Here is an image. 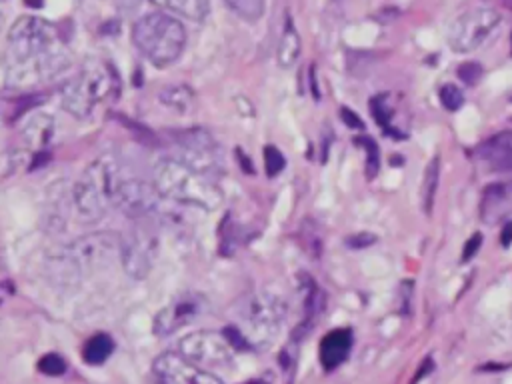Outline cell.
<instances>
[{
  "mask_svg": "<svg viewBox=\"0 0 512 384\" xmlns=\"http://www.w3.org/2000/svg\"><path fill=\"white\" fill-rule=\"evenodd\" d=\"M298 56H300V36L296 32L292 18H286L280 44H278V64L282 68H290L298 60Z\"/></svg>",
  "mask_w": 512,
  "mask_h": 384,
  "instance_id": "cell-20",
  "label": "cell"
},
{
  "mask_svg": "<svg viewBox=\"0 0 512 384\" xmlns=\"http://www.w3.org/2000/svg\"><path fill=\"white\" fill-rule=\"evenodd\" d=\"M158 100L176 112H186L192 106L194 92L186 84H172L158 92Z\"/></svg>",
  "mask_w": 512,
  "mask_h": 384,
  "instance_id": "cell-22",
  "label": "cell"
},
{
  "mask_svg": "<svg viewBox=\"0 0 512 384\" xmlns=\"http://www.w3.org/2000/svg\"><path fill=\"white\" fill-rule=\"evenodd\" d=\"M352 348V332L348 328H336V330H330L320 346H318V358H320V364L326 368V370H334L336 366H340L348 352Z\"/></svg>",
  "mask_w": 512,
  "mask_h": 384,
  "instance_id": "cell-17",
  "label": "cell"
},
{
  "mask_svg": "<svg viewBox=\"0 0 512 384\" xmlns=\"http://www.w3.org/2000/svg\"><path fill=\"white\" fill-rule=\"evenodd\" d=\"M114 350V340L104 334V332H98V334H92L86 342H84V348H82V358L96 366V364H102Z\"/></svg>",
  "mask_w": 512,
  "mask_h": 384,
  "instance_id": "cell-21",
  "label": "cell"
},
{
  "mask_svg": "<svg viewBox=\"0 0 512 384\" xmlns=\"http://www.w3.org/2000/svg\"><path fill=\"white\" fill-rule=\"evenodd\" d=\"M512 214V180H498L484 188L480 198V220L500 224Z\"/></svg>",
  "mask_w": 512,
  "mask_h": 384,
  "instance_id": "cell-15",
  "label": "cell"
},
{
  "mask_svg": "<svg viewBox=\"0 0 512 384\" xmlns=\"http://www.w3.org/2000/svg\"><path fill=\"white\" fill-rule=\"evenodd\" d=\"M374 240H376V236H372V234H356V236H350V238L346 240V244L352 246V248H360V246L372 244Z\"/></svg>",
  "mask_w": 512,
  "mask_h": 384,
  "instance_id": "cell-32",
  "label": "cell"
},
{
  "mask_svg": "<svg viewBox=\"0 0 512 384\" xmlns=\"http://www.w3.org/2000/svg\"><path fill=\"white\" fill-rule=\"evenodd\" d=\"M160 196L162 194L158 192L156 184L140 178H118L112 192V204L128 218H144L158 208Z\"/></svg>",
  "mask_w": 512,
  "mask_h": 384,
  "instance_id": "cell-10",
  "label": "cell"
},
{
  "mask_svg": "<svg viewBox=\"0 0 512 384\" xmlns=\"http://www.w3.org/2000/svg\"><path fill=\"white\" fill-rule=\"evenodd\" d=\"M234 346L224 332L198 330L180 340V354L202 368H220L228 366L232 360Z\"/></svg>",
  "mask_w": 512,
  "mask_h": 384,
  "instance_id": "cell-9",
  "label": "cell"
},
{
  "mask_svg": "<svg viewBox=\"0 0 512 384\" xmlns=\"http://www.w3.org/2000/svg\"><path fill=\"white\" fill-rule=\"evenodd\" d=\"M502 246H510L512 244V222H504V230L500 234Z\"/></svg>",
  "mask_w": 512,
  "mask_h": 384,
  "instance_id": "cell-34",
  "label": "cell"
},
{
  "mask_svg": "<svg viewBox=\"0 0 512 384\" xmlns=\"http://www.w3.org/2000/svg\"><path fill=\"white\" fill-rule=\"evenodd\" d=\"M340 116H342V120H344V124H346V126H350V128H362V120H360L352 110L342 108Z\"/></svg>",
  "mask_w": 512,
  "mask_h": 384,
  "instance_id": "cell-33",
  "label": "cell"
},
{
  "mask_svg": "<svg viewBox=\"0 0 512 384\" xmlns=\"http://www.w3.org/2000/svg\"><path fill=\"white\" fill-rule=\"evenodd\" d=\"M114 94H118V76L114 74V68L92 60L84 64L78 76L64 82L60 100L72 116L84 118L92 112L94 104L104 98H112Z\"/></svg>",
  "mask_w": 512,
  "mask_h": 384,
  "instance_id": "cell-7",
  "label": "cell"
},
{
  "mask_svg": "<svg viewBox=\"0 0 512 384\" xmlns=\"http://www.w3.org/2000/svg\"><path fill=\"white\" fill-rule=\"evenodd\" d=\"M120 258L124 264L126 274L132 278H146L152 270L154 258H156V238L148 228H134L124 240Z\"/></svg>",
  "mask_w": 512,
  "mask_h": 384,
  "instance_id": "cell-12",
  "label": "cell"
},
{
  "mask_svg": "<svg viewBox=\"0 0 512 384\" xmlns=\"http://www.w3.org/2000/svg\"><path fill=\"white\" fill-rule=\"evenodd\" d=\"M54 132V118L42 112H36L28 118L22 128V138L30 146H44Z\"/></svg>",
  "mask_w": 512,
  "mask_h": 384,
  "instance_id": "cell-19",
  "label": "cell"
},
{
  "mask_svg": "<svg viewBox=\"0 0 512 384\" xmlns=\"http://www.w3.org/2000/svg\"><path fill=\"white\" fill-rule=\"evenodd\" d=\"M206 308V300L196 292H186L166 304L154 318V334L156 336H170L182 326L190 324L196 316L202 314Z\"/></svg>",
  "mask_w": 512,
  "mask_h": 384,
  "instance_id": "cell-13",
  "label": "cell"
},
{
  "mask_svg": "<svg viewBox=\"0 0 512 384\" xmlns=\"http://www.w3.org/2000/svg\"><path fill=\"white\" fill-rule=\"evenodd\" d=\"M174 142L182 152L180 160H184L186 164L210 174V170L216 164L218 148H216V142L212 140V136L206 130L188 128V130L176 132Z\"/></svg>",
  "mask_w": 512,
  "mask_h": 384,
  "instance_id": "cell-14",
  "label": "cell"
},
{
  "mask_svg": "<svg viewBox=\"0 0 512 384\" xmlns=\"http://www.w3.org/2000/svg\"><path fill=\"white\" fill-rule=\"evenodd\" d=\"M364 144V150H366V176L368 178H374L380 170V152H378V146L372 138H362L360 140Z\"/></svg>",
  "mask_w": 512,
  "mask_h": 384,
  "instance_id": "cell-28",
  "label": "cell"
},
{
  "mask_svg": "<svg viewBox=\"0 0 512 384\" xmlns=\"http://www.w3.org/2000/svg\"><path fill=\"white\" fill-rule=\"evenodd\" d=\"M370 106H372V112H374L376 122H378L384 130H390V118H392V112H390V108L386 106V98H384V94H378L376 98H372Z\"/></svg>",
  "mask_w": 512,
  "mask_h": 384,
  "instance_id": "cell-29",
  "label": "cell"
},
{
  "mask_svg": "<svg viewBox=\"0 0 512 384\" xmlns=\"http://www.w3.org/2000/svg\"><path fill=\"white\" fill-rule=\"evenodd\" d=\"M56 42L54 24L38 16H20L6 38L4 74L14 70V82L54 76L66 66V58L54 50Z\"/></svg>",
  "mask_w": 512,
  "mask_h": 384,
  "instance_id": "cell-1",
  "label": "cell"
},
{
  "mask_svg": "<svg viewBox=\"0 0 512 384\" xmlns=\"http://www.w3.org/2000/svg\"><path fill=\"white\" fill-rule=\"evenodd\" d=\"M38 370L48 376H60L66 372V360L60 354L50 352L38 360Z\"/></svg>",
  "mask_w": 512,
  "mask_h": 384,
  "instance_id": "cell-27",
  "label": "cell"
},
{
  "mask_svg": "<svg viewBox=\"0 0 512 384\" xmlns=\"http://www.w3.org/2000/svg\"><path fill=\"white\" fill-rule=\"evenodd\" d=\"M226 6L246 22H256L266 10V0H224Z\"/></svg>",
  "mask_w": 512,
  "mask_h": 384,
  "instance_id": "cell-24",
  "label": "cell"
},
{
  "mask_svg": "<svg viewBox=\"0 0 512 384\" xmlns=\"http://www.w3.org/2000/svg\"><path fill=\"white\" fill-rule=\"evenodd\" d=\"M440 102H442V106L446 108V110H450V112H456L462 104H464V94H462V90L456 86V84H444L442 88H440Z\"/></svg>",
  "mask_w": 512,
  "mask_h": 384,
  "instance_id": "cell-25",
  "label": "cell"
},
{
  "mask_svg": "<svg viewBox=\"0 0 512 384\" xmlns=\"http://www.w3.org/2000/svg\"><path fill=\"white\" fill-rule=\"evenodd\" d=\"M458 76L466 82V84H474L478 82V78L482 76V68L478 62H466L458 68Z\"/></svg>",
  "mask_w": 512,
  "mask_h": 384,
  "instance_id": "cell-30",
  "label": "cell"
},
{
  "mask_svg": "<svg viewBox=\"0 0 512 384\" xmlns=\"http://www.w3.org/2000/svg\"><path fill=\"white\" fill-rule=\"evenodd\" d=\"M154 184L158 192L178 204L216 210L222 206V190L210 178L180 158H162L154 166Z\"/></svg>",
  "mask_w": 512,
  "mask_h": 384,
  "instance_id": "cell-2",
  "label": "cell"
},
{
  "mask_svg": "<svg viewBox=\"0 0 512 384\" xmlns=\"http://www.w3.org/2000/svg\"><path fill=\"white\" fill-rule=\"evenodd\" d=\"M438 180H440V158H432L424 170V180H422V208L426 212L432 210L434 196L438 190Z\"/></svg>",
  "mask_w": 512,
  "mask_h": 384,
  "instance_id": "cell-23",
  "label": "cell"
},
{
  "mask_svg": "<svg viewBox=\"0 0 512 384\" xmlns=\"http://www.w3.org/2000/svg\"><path fill=\"white\" fill-rule=\"evenodd\" d=\"M480 244H482V234H480V232H476L474 236H470V238L466 240V244H464V250H462V262H468V260L478 252Z\"/></svg>",
  "mask_w": 512,
  "mask_h": 384,
  "instance_id": "cell-31",
  "label": "cell"
},
{
  "mask_svg": "<svg viewBox=\"0 0 512 384\" xmlns=\"http://www.w3.org/2000/svg\"><path fill=\"white\" fill-rule=\"evenodd\" d=\"M132 42L154 66H168L180 58L186 46V30L180 20L164 12H152L132 26Z\"/></svg>",
  "mask_w": 512,
  "mask_h": 384,
  "instance_id": "cell-4",
  "label": "cell"
},
{
  "mask_svg": "<svg viewBox=\"0 0 512 384\" xmlns=\"http://www.w3.org/2000/svg\"><path fill=\"white\" fill-rule=\"evenodd\" d=\"M154 374L160 384H224L210 370L194 364L180 352H164L154 360Z\"/></svg>",
  "mask_w": 512,
  "mask_h": 384,
  "instance_id": "cell-11",
  "label": "cell"
},
{
  "mask_svg": "<svg viewBox=\"0 0 512 384\" xmlns=\"http://www.w3.org/2000/svg\"><path fill=\"white\" fill-rule=\"evenodd\" d=\"M248 384H260V382H248Z\"/></svg>",
  "mask_w": 512,
  "mask_h": 384,
  "instance_id": "cell-35",
  "label": "cell"
},
{
  "mask_svg": "<svg viewBox=\"0 0 512 384\" xmlns=\"http://www.w3.org/2000/svg\"><path fill=\"white\" fill-rule=\"evenodd\" d=\"M120 178L118 160L112 154L96 158L76 180L72 200L78 216L86 222H98L112 204V192Z\"/></svg>",
  "mask_w": 512,
  "mask_h": 384,
  "instance_id": "cell-6",
  "label": "cell"
},
{
  "mask_svg": "<svg viewBox=\"0 0 512 384\" xmlns=\"http://www.w3.org/2000/svg\"><path fill=\"white\" fill-rule=\"evenodd\" d=\"M478 158L490 172H512V130L498 132L478 148Z\"/></svg>",
  "mask_w": 512,
  "mask_h": 384,
  "instance_id": "cell-16",
  "label": "cell"
},
{
  "mask_svg": "<svg viewBox=\"0 0 512 384\" xmlns=\"http://www.w3.org/2000/svg\"><path fill=\"white\" fill-rule=\"evenodd\" d=\"M284 310L286 306L276 294L266 290L252 292L238 304V324H232L222 332L234 348H262L278 334Z\"/></svg>",
  "mask_w": 512,
  "mask_h": 384,
  "instance_id": "cell-3",
  "label": "cell"
},
{
  "mask_svg": "<svg viewBox=\"0 0 512 384\" xmlns=\"http://www.w3.org/2000/svg\"><path fill=\"white\" fill-rule=\"evenodd\" d=\"M502 16L498 10L490 6H480L472 8L464 14H460L448 28L446 40L454 52H472L480 48L492 32L500 26Z\"/></svg>",
  "mask_w": 512,
  "mask_h": 384,
  "instance_id": "cell-8",
  "label": "cell"
},
{
  "mask_svg": "<svg viewBox=\"0 0 512 384\" xmlns=\"http://www.w3.org/2000/svg\"><path fill=\"white\" fill-rule=\"evenodd\" d=\"M154 6L188 20H204L210 14V0H150Z\"/></svg>",
  "mask_w": 512,
  "mask_h": 384,
  "instance_id": "cell-18",
  "label": "cell"
},
{
  "mask_svg": "<svg viewBox=\"0 0 512 384\" xmlns=\"http://www.w3.org/2000/svg\"><path fill=\"white\" fill-rule=\"evenodd\" d=\"M122 240L112 232H96L74 240L60 248L58 254L50 256V272L58 274L60 280L68 282L78 278L80 272H92L108 266L114 254H120Z\"/></svg>",
  "mask_w": 512,
  "mask_h": 384,
  "instance_id": "cell-5",
  "label": "cell"
},
{
  "mask_svg": "<svg viewBox=\"0 0 512 384\" xmlns=\"http://www.w3.org/2000/svg\"><path fill=\"white\" fill-rule=\"evenodd\" d=\"M284 164H286V160H284L282 152L276 146H272V144L264 146V168H266V174L270 178L280 174L284 170Z\"/></svg>",
  "mask_w": 512,
  "mask_h": 384,
  "instance_id": "cell-26",
  "label": "cell"
}]
</instances>
